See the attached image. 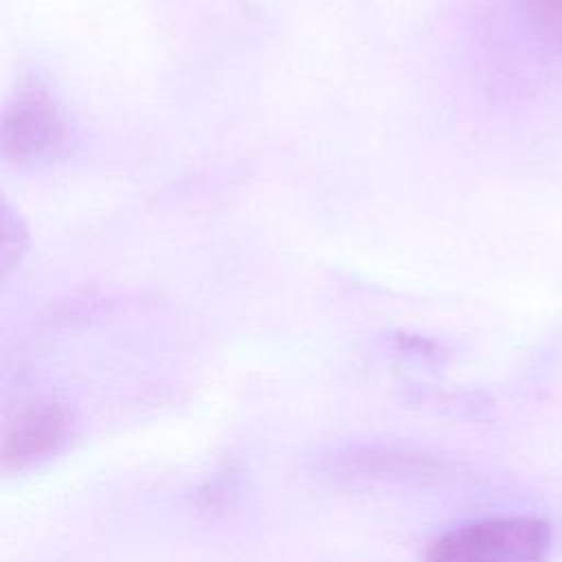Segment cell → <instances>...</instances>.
<instances>
[{
    "mask_svg": "<svg viewBox=\"0 0 562 562\" xmlns=\"http://www.w3.org/2000/svg\"><path fill=\"white\" fill-rule=\"evenodd\" d=\"M68 123L57 99L42 83H24L2 116V149L26 167L55 162L68 147Z\"/></svg>",
    "mask_w": 562,
    "mask_h": 562,
    "instance_id": "obj_2",
    "label": "cell"
},
{
    "mask_svg": "<svg viewBox=\"0 0 562 562\" xmlns=\"http://www.w3.org/2000/svg\"><path fill=\"white\" fill-rule=\"evenodd\" d=\"M551 527L533 516H494L437 536L424 562H547Z\"/></svg>",
    "mask_w": 562,
    "mask_h": 562,
    "instance_id": "obj_1",
    "label": "cell"
},
{
    "mask_svg": "<svg viewBox=\"0 0 562 562\" xmlns=\"http://www.w3.org/2000/svg\"><path fill=\"white\" fill-rule=\"evenodd\" d=\"M531 37L562 59V0H514Z\"/></svg>",
    "mask_w": 562,
    "mask_h": 562,
    "instance_id": "obj_4",
    "label": "cell"
},
{
    "mask_svg": "<svg viewBox=\"0 0 562 562\" xmlns=\"http://www.w3.org/2000/svg\"><path fill=\"white\" fill-rule=\"evenodd\" d=\"M68 413L57 404L31 408L7 435L4 459L15 463L18 468L33 463L37 459H46L50 452L59 450V446L68 437Z\"/></svg>",
    "mask_w": 562,
    "mask_h": 562,
    "instance_id": "obj_3",
    "label": "cell"
}]
</instances>
